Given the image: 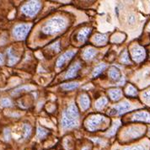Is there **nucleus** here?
Returning a JSON list of instances; mask_svg holds the SVG:
<instances>
[{"label":"nucleus","mask_w":150,"mask_h":150,"mask_svg":"<svg viewBox=\"0 0 150 150\" xmlns=\"http://www.w3.org/2000/svg\"><path fill=\"white\" fill-rule=\"evenodd\" d=\"M79 110L74 103L69 105L65 111L62 113V125L66 129H71L78 127L79 125Z\"/></svg>","instance_id":"nucleus-1"},{"label":"nucleus","mask_w":150,"mask_h":150,"mask_svg":"<svg viewBox=\"0 0 150 150\" xmlns=\"http://www.w3.org/2000/svg\"><path fill=\"white\" fill-rule=\"evenodd\" d=\"M67 21L62 17H55L48 21L42 28V32L46 35H55L62 31L67 27Z\"/></svg>","instance_id":"nucleus-2"},{"label":"nucleus","mask_w":150,"mask_h":150,"mask_svg":"<svg viewBox=\"0 0 150 150\" xmlns=\"http://www.w3.org/2000/svg\"><path fill=\"white\" fill-rule=\"evenodd\" d=\"M41 7V4L38 1H30L23 5L21 8L22 13L30 16V17H34L35 14H37Z\"/></svg>","instance_id":"nucleus-3"},{"label":"nucleus","mask_w":150,"mask_h":150,"mask_svg":"<svg viewBox=\"0 0 150 150\" xmlns=\"http://www.w3.org/2000/svg\"><path fill=\"white\" fill-rule=\"evenodd\" d=\"M31 28V25L22 24L18 25L14 28L13 35L16 40H25Z\"/></svg>","instance_id":"nucleus-4"},{"label":"nucleus","mask_w":150,"mask_h":150,"mask_svg":"<svg viewBox=\"0 0 150 150\" xmlns=\"http://www.w3.org/2000/svg\"><path fill=\"white\" fill-rule=\"evenodd\" d=\"M105 118L101 115H95L89 117L86 122V127L89 131H96L99 128V127L105 122Z\"/></svg>","instance_id":"nucleus-5"},{"label":"nucleus","mask_w":150,"mask_h":150,"mask_svg":"<svg viewBox=\"0 0 150 150\" xmlns=\"http://www.w3.org/2000/svg\"><path fill=\"white\" fill-rule=\"evenodd\" d=\"M131 109V104L127 101L121 103L110 110V115H122Z\"/></svg>","instance_id":"nucleus-6"},{"label":"nucleus","mask_w":150,"mask_h":150,"mask_svg":"<svg viewBox=\"0 0 150 150\" xmlns=\"http://www.w3.org/2000/svg\"><path fill=\"white\" fill-rule=\"evenodd\" d=\"M75 53H76V52H74V51H68V52H66L65 53H63L57 59V68H62L67 62L69 61L74 56Z\"/></svg>","instance_id":"nucleus-7"},{"label":"nucleus","mask_w":150,"mask_h":150,"mask_svg":"<svg viewBox=\"0 0 150 150\" xmlns=\"http://www.w3.org/2000/svg\"><path fill=\"white\" fill-rule=\"evenodd\" d=\"M80 68H81V64H80L79 62L74 63L70 68H68V72L65 74V79H71L75 78L78 74V72H79V70Z\"/></svg>","instance_id":"nucleus-8"},{"label":"nucleus","mask_w":150,"mask_h":150,"mask_svg":"<svg viewBox=\"0 0 150 150\" xmlns=\"http://www.w3.org/2000/svg\"><path fill=\"white\" fill-rule=\"evenodd\" d=\"M132 56L136 62L143 61L145 57V51L140 47H135L132 50Z\"/></svg>","instance_id":"nucleus-9"},{"label":"nucleus","mask_w":150,"mask_h":150,"mask_svg":"<svg viewBox=\"0 0 150 150\" xmlns=\"http://www.w3.org/2000/svg\"><path fill=\"white\" fill-rule=\"evenodd\" d=\"M143 134V132L139 127H131L125 132V137L130 138H136L137 137L141 136Z\"/></svg>","instance_id":"nucleus-10"},{"label":"nucleus","mask_w":150,"mask_h":150,"mask_svg":"<svg viewBox=\"0 0 150 150\" xmlns=\"http://www.w3.org/2000/svg\"><path fill=\"white\" fill-rule=\"evenodd\" d=\"M132 119L134 121H143V122H150V114L146 112V111H141L134 114L132 116Z\"/></svg>","instance_id":"nucleus-11"},{"label":"nucleus","mask_w":150,"mask_h":150,"mask_svg":"<svg viewBox=\"0 0 150 150\" xmlns=\"http://www.w3.org/2000/svg\"><path fill=\"white\" fill-rule=\"evenodd\" d=\"M91 33V29L90 28H83L81 30L77 35L78 41L80 42H83L86 41V39L88 38V35Z\"/></svg>","instance_id":"nucleus-12"},{"label":"nucleus","mask_w":150,"mask_h":150,"mask_svg":"<svg viewBox=\"0 0 150 150\" xmlns=\"http://www.w3.org/2000/svg\"><path fill=\"white\" fill-rule=\"evenodd\" d=\"M79 105L80 107L83 110H85L89 107L90 105V100H89V96H87L86 94H83L82 96H80L79 98Z\"/></svg>","instance_id":"nucleus-13"},{"label":"nucleus","mask_w":150,"mask_h":150,"mask_svg":"<svg viewBox=\"0 0 150 150\" xmlns=\"http://www.w3.org/2000/svg\"><path fill=\"white\" fill-rule=\"evenodd\" d=\"M107 35L105 34H96L93 37V42L96 43V45L100 46L105 44V42L107 41Z\"/></svg>","instance_id":"nucleus-14"},{"label":"nucleus","mask_w":150,"mask_h":150,"mask_svg":"<svg viewBox=\"0 0 150 150\" xmlns=\"http://www.w3.org/2000/svg\"><path fill=\"white\" fill-rule=\"evenodd\" d=\"M96 54H97V52L94 48L88 47L84 50V52L83 53V57L85 60H91L96 57Z\"/></svg>","instance_id":"nucleus-15"},{"label":"nucleus","mask_w":150,"mask_h":150,"mask_svg":"<svg viewBox=\"0 0 150 150\" xmlns=\"http://www.w3.org/2000/svg\"><path fill=\"white\" fill-rule=\"evenodd\" d=\"M7 53L8 56V64H9L10 66L14 65L17 62L19 61V57H16V56L14 54L12 48H8V49Z\"/></svg>","instance_id":"nucleus-16"},{"label":"nucleus","mask_w":150,"mask_h":150,"mask_svg":"<svg viewBox=\"0 0 150 150\" xmlns=\"http://www.w3.org/2000/svg\"><path fill=\"white\" fill-rule=\"evenodd\" d=\"M109 96L113 100H118L122 96V90L119 89H111L109 90Z\"/></svg>","instance_id":"nucleus-17"},{"label":"nucleus","mask_w":150,"mask_h":150,"mask_svg":"<svg viewBox=\"0 0 150 150\" xmlns=\"http://www.w3.org/2000/svg\"><path fill=\"white\" fill-rule=\"evenodd\" d=\"M109 76L110 77L111 79L113 80H118L120 79V77H121V74H120V71L115 67H112L110 68L109 71Z\"/></svg>","instance_id":"nucleus-18"},{"label":"nucleus","mask_w":150,"mask_h":150,"mask_svg":"<svg viewBox=\"0 0 150 150\" xmlns=\"http://www.w3.org/2000/svg\"><path fill=\"white\" fill-rule=\"evenodd\" d=\"M49 132L47 130L43 128V127H37V132H36V136L39 139H44L47 136Z\"/></svg>","instance_id":"nucleus-19"},{"label":"nucleus","mask_w":150,"mask_h":150,"mask_svg":"<svg viewBox=\"0 0 150 150\" xmlns=\"http://www.w3.org/2000/svg\"><path fill=\"white\" fill-rule=\"evenodd\" d=\"M106 68V65L105 63H100L99 66H97L95 69H94V72H93V77H97L100 74H102L103 71Z\"/></svg>","instance_id":"nucleus-20"},{"label":"nucleus","mask_w":150,"mask_h":150,"mask_svg":"<svg viewBox=\"0 0 150 150\" xmlns=\"http://www.w3.org/2000/svg\"><path fill=\"white\" fill-rule=\"evenodd\" d=\"M62 89H66V90H73L79 87V83L78 82H72V83H63L62 85Z\"/></svg>","instance_id":"nucleus-21"},{"label":"nucleus","mask_w":150,"mask_h":150,"mask_svg":"<svg viewBox=\"0 0 150 150\" xmlns=\"http://www.w3.org/2000/svg\"><path fill=\"white\" fill-rule=\"evenodd\" d=\"M106 103H107L106 98H100L96 102V108L97 110H101L105 106Z\"/></svg>","instance_id":"nucleus-22"},{"label":"nucleus","mask_w":150,"mask_h":150,"mask_svg":"<svg viewBox=\"0 0 150 150\" xmlns=\"http://www.w3.org/2000/svg\"><path fill=\"white\" fill-rule=\"evenodd\" d=\"M137 89H135L132 85L127 86V88L126 89V94H127V96H135L137 95Z\"/></svg>","instance_id":"nucleus-23"},{"label":"nucleus","mask_w":150,"mask_h":150,"mask_svg":"<svg viewBox=\"0 0 150 150\" xmlns=\"http://www.w3.org/2000/svg\"><path fill=\"white\" fill-rule=\"evenodd\" d=\"M119 126H120V122H115L114 126H113V127H112V128L110 130L109 132L106 133V136L107 137L113 136V135L116 133V131L117 130V128H118V127H119Z\"/></svg>","instance_id":"nucleus-24"},{"label":"nucleus","mask_w":150,"mask_h":150,"mask_svg":"<svg viewBox=\"0 0 150 150\" xmlns=\"http://www.w3.org/2000/svg\"><path fill=\"white\" fill-rule=\"evenodd\" d=\"M31 133V127L30 125L28 124H25L24 125V137L25 138H27L30 137Z\"/></svg>","instance_id":"nucleus-25"},{"label":"nucleus","mask_w":150,"mask_h":150,"mask_svg":"<svg viewBox=\"0 0 150 150\" xmlns=\"http://www.w3.org/2000/svg\"><path fill=\"white\" fill-rule=\"evenodd\" d=\"M121 62H123V63H126V64L130 63L129 56H128V53H127V51H125L122 54V57H121Z\"/></svg>","instance_id":"nucleus-26"},{"label":"nucleus","mask_w":150,"mask_h":150,"mask_svg":"<svg viewBox=\"0 0 150 150\" xmlns=\"http://www.w3.org/2000/svg\"><path fill=\"white\" fill-rule=\"evenodd\" d=\"M0 104L4 107H8V106L12 105V101L9 99H8V98H4V99H2L0 100Z\"/></svg>","instance_id":"nucleus-27"},{"label":"nucleus","mask_w":150,"mask_h":150,"mask_svg":"<svg viewBox=\"0 0 150 150\" xmlns=\"http://www.w3.org/2000/svg\"><path fill=\"white\" fill-rule=\"evenodd\" d=\"M34 89V87H32V86H28V85H26V86H22V87H21V88H18V89H16L15 90H14V94H16V93H19V92H21V91H22V90H30V89Z\"/></svg>","instance_id":"nucleus-28"},{"label":"nucleus","mask_w":150,"mask_h":150,"mask_svg":"<svg viewBox=\"0 0 150 150\" xmlns=\"http://www.w3.org/2000/svg\"><path fill=\"white\" fill-rule=\"evenodd\" d=\"M49 48L52 49L53 51H56V52H58L60 51V42H59V41H57L56 43L51 45V46L49 47Z\"/></svg>","instance_id":"nucleus-29"},{"label":"nucleus","mask_w":150,"mask_h":150,"mask_svg":"<svg viewBox=\"0 0 150 150\" xmlns=\"http://www.w3.org/2000/svg\"><path fill=\"white\" fill-rule=\"evenodd\" d=\"M4 138L6 141H8L10 139V131L8 128H6L4 130Z\"/></svg>","instance_id":"nucleus-30"},{"label":"nucleus","mask_w":150,"mask_h":150,"mask_svg":"<svg viewBox=\"0 0 150 150\" xmlns=\"http://www.w3.org/2000/svg\"><path fill=\"white\" fill-rule=\"evenodd\" d=\"M143 98H144L147 101H150V90L145 92V93L143 94Z\"/></svg>","instance_id":"nucleus-31"},{"label":"nucleus","mask_w":150,"mask_h":150,"mask_svg":"<svg viewBox=\"0 0 150 150\" xmlns=\"http://www.w3.org/2000/svg\"><path fill=\"white\" fill-rule=\"evenodd\" d=\"M124 150H144L142 146H137V147H134V148H132V149H126Z\"/></svg>","instance_id":"nucleus-32"},{"label":"nucleus","mask_w":150,"mask_h":150,"mask_svg":"<svg viewBox=\"0 0 150 150\" xmlns=\"http://www.w3.org/2000/svg\"><path fill=\"white\" fill-rule=\"evenodd\" d=\"M134 21H135V17H134L133 15H131V16L128 17V22H129L130 24L134 23Z\"/></svg>","instance_id":"nucleus-33"},{"label":"nucleus","mask_w":150,"mask_h":150,"mask_svg":"<svg viewBox=\"0 0 150 150\" xmlns=\"http://www.w3.org/2000/svg\"><path fill=\"white\" fill-rule=\"evenodd\" d=\"M4 56H3V54H1V53H0V65H2V64L4 63Z\"/></svg>","instance_id":"nucleus-34"},{"label":"nucleus","mask_w":150,"mask_h":150,"mask_svg":"<svg viewBox=\"0 0 150 150\" xmlns=\"http://www.w3.org/2000/svg\"><path fill=\"white\" fill-rule=\"evenodd\" d=\"M82 150H89V148H87V147H85V148H83Z\"/></svg>","instance_id":"nucleus-35"},{"label":"nucleus","mask_w":150,"mask_h":150,"mask_svg":"<svg viewBox=\"0 0 150 150\" xmlns=\"http://www.w3.org/2000/svg\"><path fill=\"white\" fill-rule=\"evenodd\" d=\"M149 30H150V25H149Z\"/></svg>","instance_id":"nucleus-36"}]
</instances>
